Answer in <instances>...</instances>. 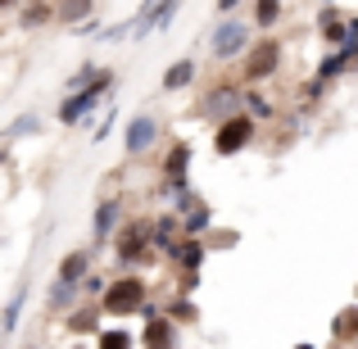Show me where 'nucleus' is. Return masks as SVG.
Masks as SVG:
<instances>
[{
  "label": "nucleus",
  "instance_id": "f257e3e1",
  "mask_svg": "<svg viewBox=\"0 0 358 349\" xmlns=\"http://www.w3.org/2000/svg\"><path fill=\"white\" fill-rule=\"evenodd\" d=\"M150 299H145V281L136 277V272H122V277L109 281V290L100 295V308H105L109 318H127V313H141Z\"/></svg>",
  "mask_w": 358,
  "mask_h": 349
},
{
  "label": "nucleus",
  "instance_id": "f03ea898",
  "mask_svg": "<svg viewBox=\"0 0 358 349\" xmlns=\"http://www.w3.org/2000/svg\"><path fill=\"white\" fill-rule=\"evenodd\" d=\"M150 250H155V222H150V218H127L122 232L114 236L118 263H122V268H136V263H145Z\"/></svg>",
  "mask_w": 358,
  "mask_h": 349
},
{
  "label": "nucleus",
  "instance_id": "7ed1b4c3",
  "mask_svg": "<svg viewBox=\"0 0 358 349\" xmlns=\"http://www.w3.org/2000/svg\"><path fill=\"white\" fill-rule=\"evenodd\" d=\"M209 50H213V59L218 64H231V59H241V55H250V23L245 18H218V27H213V36H209Z\"/></svg>",
  "mask_w": 358,
  "mask_h": 349
},
{
  "label": "nucleus",
  "instance_id": "20e7f679",
  "mask_svg": "<svg viewBox=\"0 0 358 349\" xmlns=\"http://www.w3.org/2000/svg\"><path fill=\"white\" fill-rule=\"evenodd\" d=\"M114 82H118V73H114V69H100V78L91 82V87H82L78 96H69V100L59 105V122H64V127L82 122V118L91 114V109L100 105V100H105V91H114Z\"/></svg>",
  "mask_w": 358,
  "mask_h": 349
},
{
  "label": "nucleus",
  "instance_id": "39448f33",
  "mask_svg": "<svg viewBox=\"0 0 358 349\" xmlns=\"http://www.w3.org/2000/svg\"><path fill=\"white\" fill-rule=\"evenodd\" d=\"M254 127H259L254 114H236V118L218 122V127H213V155H222V159L241 155V150L254 141Z\"/></svg>",
  "mask_w": 358,
  "mask_h": 349
},
{
  "label": "nucleus",
  "instance_id": "423d86ee",
  "mask_svg": "<svg viewBox=\"0 0 358 349\" xmlns=\"http://www.w3.org/2000/svg\"><path fill=\"white\" fill-rule=\"evenodd\" d=\"M118 222H122V200H118V195L100 200V204H96V213H91V250H105V245L122 232Z\"/></svg>",
  "mask_w": 358,
  "mask_h": 349
},
{
  "label": "nucleus",
  "instance_id": "0eeeda50",
  "mask_svg": "<svg viewBox=\"0 0 358 349\" xmlns=\"http://www.w3.org/2000/svg\"><path fill=\"white\" fill-rule=\"evenodd\" d=\"M281 69V41H254V50L245 55V78L250 82H263V78H272V73Z\"/></svg>",
  "mask_w": 358,
  "mask_h": 349
},
{
  "label": "nucleus",
  "instance_id": "6e6552de",
  "mask_svg": "<svg viewBox=\"0 0 358 349\" xmlns=\"http://www.w3.org/2000/svg\"><path fill=\"white\" fill-rule=\"evenodd\" d=\"M159 141V122L150 118V114H136L127 122V131H122V145H127V159H141L150 145Z\"/></svg>",
  "mask_w": 358,
  "mask_h": 349
},
{
  "label": "nucleus",
  "instance_id": "1a4fd4ad",
  "mask_svg": "<svg viewBox=\"0 0 358 349\" xmlns=\"http://www.w3.org/2000/svg\"><path fill=\"white\" fill-rule=\"evenodd\" d=\"M241 105H245V96H241L236 87H231V82H222V87H213V91H209V100H204V109H209V114L218 118V122L236 118V114H241Z\"/></svg>",
  "mask_w": 358,
  "mask_h": 349
},
{
  "label": "nucleus",
  "instance_id": "9d476101",
  "mask_svg": "<svg viewBox=\"0 0 358 349\" xmlns=\"http://www.w3.org/2000/svg\"><path fill=\"white\" fill-rule=\"evenodd\" d=\"M141 349H177V322L168 313L150 318L145 332H141Z\"/></svg>",
  "mask_w": 358,
  "mask_h": 349
},
{
  "label": "nucleus",
  "instance_id": "9b49d317",
  "mask_svg": "<svg viewBox=\"0 0 358 349\" xmlns=\"http://www.w3.org/2000/svg\"><path fill=\"white\" fill-rule=\"evenodd\" d=\"M191 159H195L191 141H177V145L164 155V177H168V186H186V173H191Z\"/></svg>",
  "mask_w": 358,
  "mask_h": 349
},
{
  "label": "nucleus",
  "instance_id": "f8f14e48",
  "mask_svg": "<svg viewBox=\"0 0 358 349\" xmlns=\"http://www.w3.org/2000/svg\"><path fill=\"white\" fill-rule=\"evenodd\" d=\"M91 277V250H69L59 259V272H55V281H69V286H82V281Z\"/></svg>",
  "mask_w": 358,
  "mask_h": 349
},
{
  "label": "nucleus",
  "instance_id": "ddd939ff",
  "mask_svg": "<svg viewBox=\"0 0 358 349\" xmlns=\"http://www.w3.org/2000/svg\"><path fill=\"white\" fill-rule=\"evenodd\" d=\"M204 250H209V245H204L200 236H182V245L173 250V259H177V272H200V263H204Z\"/></svg>",
  "mask_w": 358,
  "mask_h": 349
},
{
  "label": "nucleus",
  "instance_id": "4468645a",
  "mask_svg": "<svg viewBox=\"0 0 358 349\" xmlns=\"http://www.w3.org/2000/svg\"><path fill=\"white\" fill-rule=\"evenodd\" d=\"M191 82H195V59H177V64H168V69H164V82H159V87L173 96V91H186Z\"/></svg>",
  "mask_w": 358,
  "mask_h": 349
},
{
  "label": "nucleus",
  "instance_id": "2eb2a0df",
  "mask_svg": "<svg viewBox=\"0 0 358 349\" xmlns=\"http://www.w3.org/2000/svg\"><path fill=\"white\" fill-rule=\"evenodd\" d=\"M100 318H109V313L100 304H87V308H78V313H69V332L73 336H91V332L100 336Z\"/></svg>",
  "mask_w": 358,
  "mask_h": 349
},
{
  "label": "nucleus",
  "instance_id": "dca6fc26",
  "mask_svg": "<svg viewBox=\"0 0 358 349\" xmlns=\"http://www.w3.org/2000/svg\"><path fill=\"white\" fill-rule=\"evenodd\" d=\"M78 290H82V286L55 281V286H50V299H45V308H50V313H69V308H78Z\"/></svg>",
  "mask_w": 358,
  "mask_h": 349
},
{
  "label": "nucleus",
  "instance_id": "f3484780",
  "mask_svg": "<svg viewBox=\"0 0 358 349\" xmlns=\"http://www.w3.org/2000/svg\"><path fill=\"white\" fill-rule=\"evenodd\" d=\"M168 318H173L177 327H195L200 322V308H195L191 295H177V299H168Z\"/></svg>",
  "mask_w": 358,
  "mask_h": 349
},
{
  "label": "nucleus",
  "instance_id": "a211bd4d",
  "mask_svg": "<svg viewBox=\"0 0 358 349\" xmlns=\"http://www.w3.org/2000/svg\"><path fill=\"white\" fill-rule=\"evenodd\" d=\"M23 308H27V281L9 295V304H5V336H14L18 332V322H23Z\"/></svg>",
  "mask_w": 358,
  "mask_h": 349
},
{
  "label": "nucleus",
  "instance_id": "6ab92c4d",
  "mask_svg": "<svg viewBox=\"0 0 358 349\" xmlns=\"http://www.w3.org/2000/svg\"><path fill=\"white\" fill-rule=\"evenodd\" d=\"M91 9H96V0H64V5H59V18L69 27H82V23H91Z\"/></svg>",
  "mask_w": 358,
  "mask_h": 349
},
{
  "label": "nucleus",
  "instance_id": "aec40b11",
  "mask_svg": "<svg viewBox=\"0 0 358 349\" xmlns=\"http://www.w3.org/2000/svg\"><path fill=\"white\" fill-rule=\"evenodd\" d=\"M341 18L345 14H336V9H322V23H317V27H322V36H327V41H336V45L350 41V23H341Z\"/></svg>",
  "mask_w": 358,
  "mask_h": 349
},
{
  "label": "nucleus",
  "instance_id": "412c9836",
  "mask_svg": "<svg viewBox=\"0 0 358 349\" xmlns=\"http://www.w3.org/2000/svg\"><path fill=\"white\" fill-rule=\"evenodd\" d=\"M350 69H354V64H350V55H345V50H336V55H327V59L317 64V78H322V82H331V78H341V73H350Z\"/></svg>",
  "mask_w": 358,
  "mask_h": 349
},
{
  "label": "nucleus",
  "instance_id": "4be33fe9",
  "mask_svg": "<svg viewBox=\"0 0 358 349\" xmlns=\"http://www.w3.org/2000/svg\"><path fill=\"white\" fill-rule=\"evenodd\" d=\"M281 23V0H254V27H277Z\"/></svg>",
  "mask_w": 358,
  "mask_h": 349
},
{
  "label": "nucleus",
  "instance_id": "5701e85b",
  "mask_svg": "<svg viewBox=\"0 0 358 349\" xmlns=\"http://www.w3.org/2000/svg\"><path fill=\"white\" fill-rule=\"evenodd\" d=\"M32 131H41V114H18L14 122L5 127V141H18V136H32Z\"/></svg>",
  "mask_w": 358,
  "mask_h": 349
},
{
  "label": "nucleus",
  "instance_id": "b1692460",
  "mask_svg": "<svg viewBox=\"0 0 358 349\" xmlns=\"http://www.w3.org/2000/svg\"><path fill=\"white\" fill-rule=\"evenodd\" d=\"M331 336L336 341H350V336H358V308H345L341 318L331 322Z\"/></svg>",
  "mask_w": 358,
  "mask_h": 349
},
{
  "label": "nucleus",
  "instance_id": "393cba45",
  "mask_svg": "<svg viewBox=\"0 0 358 349\" xmlns=\"http://www.w3.org/2000/svg\"><path fill=\"white\" fill-rule=\"evenodd\" d=\"M96 349H136V341H131L127 332H118V327H114V332H100V336H96Z\"/></svg>",
  "mask_w": 358,
  "mask_h": 349
},
{
  "label": "nucleus",
  "instance_id": "a878e982",
  "mask_svg": "<svg viewBox=\"0 0 358 349\" xmlns=\"http://www.w3.org/2000/svg\"><path fill=\"white\" fill-rule=\"evenodd\" d=\"M23 27H41V23H50V9L41 5V0H32V5H23V18H18Z\"/></svg>",
  "mask_w": 358,
  "mask_h": 349
},
{
  "label": "nucleus",
  "instance_id": "bb28decb",
  "mask_svg": "<svg viewBox=\"0 0 358 349\" xmlns=\"http://www.w3.org/2000/svg\"><path fill=\"white\" fill-rule=\"evenodd\" d=\"M204 227H209V209H204V204H200L195 213H186V218H182V236H200Z\"/></svg>",
  "mask_w": 358,
  "mask_h": 349
},
{
  "label": "nucleus",
  "instance_id": "cd10ccee",
  "mask_svg": "<svg viewBox=\"0 0 358 349\" xmlns=\"http://www.w3.org/2000/svg\"><path fill=\"white\" fill-rule=\"evenodd\" d=\"M245 109H250L254 118H268V114H272V105H268V100H263V96H254V91H250V96H245Z\"/></svg>",
  "mask_w": 358,
  "mask_h": 349
},
{
  "label": "nucleus",
  "instance_id": "c85d7f7f",
  "mask_svg": "<svg viewBox=\"0 0 358 349\" xmlns=\"http://www.w3.org/2000/svg\"><path fill=\"white\" fill-rule=\"evenodd\" d=\"M82 290H87V295H105V290H109V281H105V277H96V272H91V277L82 281Z\"/></svg>",
  "mask_w": 358,
  "mask_h": 349
},
{
  "label": "nucleus",
  "instance_id": "c756f323",
  "mask_svg": "<svg viewBox=\"0 0 358 349\" xmlns=\"http://www.w3.org/2000/svg\"><path fill=\"white\" fill-rule=\"evenodd\" d=\"M213 250H218V245H222V250H231V245H236V232H213Z\"/></svg>",
  "mask_w": 358,
  "mask_h": 349
},
{
  "label": "nucleus",
  "instance_id": "7c9ffc66",
  "mask_svg": "<svg viewBox=\"0 0 358 349\" xmlns=\"http://www.w3.org/2000/svg\"><path fill=\"white\" fill-rule=\"evenodd\" d=\"M114 122H118V114H114V109H109V118H105V122H100V127H96V141H105L109 131H114Z\"/></svg>",
  "mask_w": 358,
  "mask_h": 349
},
{
  "label": "nucleus",
  "instance_id": "2f4dec72",
  "mask_svg": "<svg viewBox=\"0 0 358 349\" xmlns=\"http://www.w3.org/2000/svg\"><path fill=\"white\" fill-rule=\"evenodd\" d=\"M236 5H241V0H218V14H231Z\"/></svg>",
  "mask_w": 358,
  "mask_h": 349
},
{
  "label": "nucleus",
  "instance_id": "473e14b6",
  "mask_svg": "<svg viewBox=\"0 0 358 349\" xmlns=\"http://www.w3.org/2000/svg\"><path fill=\"white\" fill-rule=\"evenodd\" d=\"M18 5V0H0V9H14Z\"/></svg>",
  "mask_w": 358,
  "mask_h": 349
},
{
  "label": "nucleus",
  "instance_id": "72a5a7b5",
  "mask_svg": "<svg viewBox=\"0 0 358 349\" xmlns=\"http://www.w3.org/2000/svg\"><path fill=\"white\" fill-rule=\"evenodd\" d=\"M295 349H313V345H295Z\"/></svg>",
  "mask_w": 358,
  "mask_h": 349
},
{
  "label": "nucleus",
  "instance_id": "f704fd0d",
  "mask_svg": "<svg viewBox=\"0 0 358 349\" xmlns=\"http://www.w3.org/2000/svg\"><path fill=\"white\" fill-rule=\"evenodd\" d=\"M32 349H36V345H32Z\"/></svg>",
  "mask_w": 358,
  "mask_h": 349
}]
</instances>
